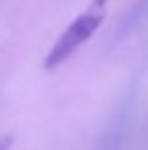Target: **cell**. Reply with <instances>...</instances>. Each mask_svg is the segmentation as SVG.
Returning <instances> with one entry per match:
<instances>
[{"instance_id": "cell-1", "label": "cell", "mask_w": 148, "mask_h": 150, "mask_svg": "<svg viewBox=\"0 0 148 150\" xmlns=\"http://www.w3.org/2000/svg\"><path fill=\"white\" fill-rule=\"evenodd\" d=\"M106 2L108 0H93L87 10L80 13L63 30V34L57 38V42L44 59L46 70L57 69L68 55H72L84 42H87L93 36V33L103 25L104 17H106Z\"/></svg>"}, {"instance_id": "cell-2", "label": "cell", "mask_w": 148, "mask_h": 150, "mask_svg": "<svg viewBox=\"0 0 148 150\" xmlns=\"http://www.w3.org/2000/svg\"><path fill=\"white\" fill-rule=\"evenodd\" d=\"M11 144H13V137H11V135L0 137V150H10Z\"/></svg>"}]
</instances>
